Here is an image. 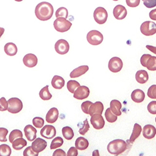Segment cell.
<instances>
[{
    "label": "cell",
    "mask_w": 156,
    "mask_h": 156,
    "mask_svg": "<svg viewBox=\"0 0 156 156\" xmlns=\"http://www.w3.org/2000/svg\"><path fill=\"white\" fill-rule=\"evenodd\" d=\"M54 13V8L52 5L48 2H41L39 3L35 8L36 18L41 21L50 20Z\"/></svg>",
    "instance_id": "obj_1"
},
{
    "label": "cell",
    "mask_w": 156,
    "mask_h": 156,
    "mask_svg": "<svg viewBox=\"0 0 156 156\" xmlns=\"http://www.w3.org/2000/svg\"><path fill=\"white\" fill-rule=\"evenodd\" d=\"M127 148L126 141L122 139H115L110 142L108 145V152L115 155H118L124 152Z\"/></svg>",
    "instance_id": "obj_2"
},
{
    "label": "cell",
    "mask_w": 156,
    "mask_h": 156,
    "mask_svg": "<svg viewBox=\"0 0 156 156\" xmlns=\"http://www.w3.org/2000/svg\"><path fill=\"white\" fill-rule=\"evenodd\" d=\"M53 25L55 29L57 31L60 33H64L70 30L72 23L66 18L60 17L56 18V20H55Z\"/></svg>",
    "instance_id": "obj_3"
},
{
    "label": "cell",
    "mask_w": 156,
    "mask_h": 156,
    "mask_svg": "<svg viewBox=\"0 0 156 156\" xmlns=\"http://www.w3.org/2000/svg\"><path fill=\"white\" fill-rule=\"evenodd\" d=\"M103 35L98 30L90 31L87 34V40L88 43L93 46L99 45L103 41Z\"/></svg>",
    "instance_id": "obj_4"
},
{
    "label": "cell",
    "mask_w": 156,
    "mask_h": 156,
    "mask_svg": "<svg viewBox=\"0 0 156 156\" xmlns=\"http://www.w3.org/2000/svg\"><path fill=\"white\" fill-rule=\"evenodd\" d=\"M8 111L11 114H17L20 112L23 108V105L21 100L17 98H10L8 101Z\"/></svg>",
    "instance_id": "obj_5"
},
{
    "label": "cell",
    "mask_w": 156,
    "mask_h": 156,
    "mask_svg": "<svg viewBox=\"0 0 156 156\" xmlns=\"http://www.w3.org/2000/svg\"><path fill=\"white\" fill-rule=\"evenodd\" d=\"M140 30L143 35L152 36L156 33V24L153 21H145L141 24Z\"/></svg>",
    "instance_id": "obj_6"
},
{
    "label": "cell",
    "mask_w": 156,
    "mask_h": 156,
    "mask_svg": "<svg viewBox=\"0 0 156 156\" xmlns=\"http://www.w3.org/2000/svg\"><path fill=\"white\" fill-rule=\"evenodd\" d=\"M94 18L95 21L99 24H105L108 17V12L102 7H98L94 12Z\"/></svg>",
    "instance_id": "obj_7"
},
{
    "label": "cell",
    "mask_w": 156,
    "mask_h": 156,
    "mask_svg": "<svg viewBox=\"0 0 156 156\" xmlns=\"http://www.w3.org/2000/svg\"><path fill=\"white\" fill-rule=\"evenodd\" d=\"M123 67V62L121 58L118 57L112 58L108 63V68L112 73L119 72Z\"/></svg>",
    "instance_id": "obj_8"
},
{
    "label": "cell",
    "mask_w": 156,
    "mask_h": 156,
    "mask_svg": "<svg viewBox=\"0 0 156 156\" xmlns=\"http://www.w3.org/2000/svg\"><path fill=\"white\" fill-rule=\"evenodd\" d=\"M89 94L90 90L87 86H80L76 89L73 97L77 100H83L87 98Z\"/></svg>",
    "instance_id": "obj_9"
},
{
    "label": "cell",
    "mask_w": 156,
    "mask_h": 156,
    "mask_svg": "<svg viewBox=\"0 0 156 156\" xmlns=\"http://www.w3.org/2000/svg\"><path fill=\"white\" fill-rule=\"evenodd\" d=\"M55 48L57 53L64 55L68 53L69 50V44L66 40L61 39L56 43Z\"/></svg>",
    "instance_id": "obj_10"
},
{
    "label": "cell",
    "mask_w": 156,
    "mask_h": 156,
    "mask_svg": "<svg viewBox=\"0 0 156 156\" xmlns=\"http://www.w3.org/2000/svg\"><path fill=\"white\" fill-rule=\"evenodd\" d=\"M90 121L93 127L96 130L101 129L105 127V121L104 120L102 114H93V115H91Z\"/></svg>",
    "instance_id": "obj_11"
},
{
    "label": "cell",
    "mask_w": 156,
    "mask_h": 156,
    "mask_svg": "<svg viewBox=\"0 0 156 156\" xmlns=\"http://www.w3.org/2000/svg\"><path fill=\"white\" fill-rule=\"evenodd\" d=\"M40 134L43 137L47 139H52L56 134V128L53 126L46 125L41 129Z\"/></svg>",
    "instance_id": "obj_12"
},
{
    "label": "cell",
    "mask_w": 156,
    "mask_h": 156,
    "mask_svg": "<svg viewBox=\"0 0 156 156\" xmlns=\"http://www.w3.org/2000/svg\"><path fill=\"white\" fill-rule=\"evenodd\" d=\"M47 144V142L45 140L41 138H36L32 142L31 147L35 152L40 153L46 148Z\"/></svg>",
    "instance_id": "obj_13"
},
{
    "label": "cell",
    "mask_w": 156,
    "mask_h": 156,
    "mask_svg": "<svg viewBox=\"0 0 156 156\" xmlns=\"http://www.w3.org/2000/svg\"><path fill=\"white\" fill-rule=\"evenodd\" d=\"M127 14V11L126 8L121 5H116L113 9V15L114 18L118 20H122L124 19Z\"/></svg>",
    "instance_id": "obj_14"
},
{
    "label": "cell",
    "mask_w": 156,
    "mask_h": 156,
    "mask_svg": "<svg viewBox=\"0 0 156 156\" xmlns=\"http://www.w3.org/2000/svg\"><path fill=\"white\" fill-rule=\"evenodd\" d=\"M23 61L27 67L33 68L36 66L37 64V58L36 55L30 53L24 56Z\"/></svg>",
    "instance_id": "obj_15"
},
{
    "label": "cell",
    "mask_w": 156,
    "mask_h": 156,
    "mask_svg": "<svg viewBox=\"0 0 156 156\" xmlns=\"http://www.w3.org/2000/svg\"><path fill=\"white\" fill-rule=\"evenodd\" d=\"M24 135L27 137V139L30 141L32 142L36 138V133L37 130L34 127H33L31 125H27L26 126L24 129Z\"/></svg>",
    "instance_id": "obj_16"
},
{
    "label": "cell",
    "mask_w": 156,
    "mask_h": 156,
    "mask_svg": "<svg viewBox=\"0 0 156 156\" xmlns=\"http://www.w3.org/2000/svg\"><path fill=\"white\" fill-rule=\"evenodd\" d=\"M142 134L143 136L147 139H153L156 135V129L154 126L147 124L143 128Z\"/></svg>",
    "instance_id": "obj_17"
},
{
    "label": "cell",
    "mask_w": 156,
    "mask_h": 156,
    "mask_svg": "<svg viewBox=\"0 0 156 156\" xmlns=\"http://www.w3.org/2000/svg\"><path fill=\"white\" fill-rule=\"evenodd\" d=\"M59 118V111L56 108H51L46 115V120L47 122L50 124L55 123Z\"/></svg>",
    "instance_id": "obj_18"
},
{
    "label": "cell",
    "mask_w": 156,
    "mask_h": 156,
    "mask_svg": "<svg viewBox=\"0 0 156 156\" xmlns=\"http://www.w3.org/2000/svg\"><path fill=\"white\" fill-rule=\"evenodd\" d=\"M104 110V106L103 104L100 102L98 101L94 103H93L90 106L89 108V114L91 116L94 114H102Z\"/></svg>",
    "instance_id": "obj_19"
},
{
    "label": "cell",
    "mask_w": 156,
    "mask_h": 156,
    "mask_svg": "<svg viewBox=\"0 0 156 156\" xmlns=\"http://www.w3.org/2000/svg\"><path fill=\"white\" fill-rule=\"evenodd\" d=\"M145 96L146 95L144 92L142 90L139 89L134 90L131 96L132 100L136 103H140L144 101Z\"/></svg>",
    "instance_id": "obj_20"
},
{
    "label": "cell",
    "mask_w": 156,
    "mask_h": 156,
    "mask_svg": "<svg viewBox=\"0 0 156 156\" xmlns=\"http://www.w3.org/2000/svg\"><path fill=\"white\" fill-rule=\"evenodd\" d=\"M122 108V104L121 102L116 99L112 100L110 102V109L111 111L116 115L119 116L121 115L122 112L121 109Z\"/></svg>",
    "instance_id": "obj_21"
},
{
    "label": "cell",
    "mask_w": 156,
    "mask_h": 156,
    "mask_svg": "<svg viewBox=\"0 0 156 156\" xmlns=\"http://www.w3.org/2000/svg\"><path fill=\"white\" fill-rule=\"evenodd\" d=\"M149 80V75L145 70H139L136 74V80L140 84H145Z\"/></svg>",
    "instance_id": "obj_22"
},
{
    "label": "cell",
    "mask_w": 156,
    "mask_h": 156,
    "mask_svg": "<svg viewBox=\"0 0 156 156\" xmlns=\"http://www.w3.org/2000/svg\"><path fill=\"white\" fill-rule=\"evenodd\" d=\"M4 51L7 55L9 56H13L17 53L18 48L13 43H8L5 45Z\"/></svg>",
    "instance_id": "obj_23"
},
{
    "label": "cell",
    "mask_w": 156,
    "mask_h": 156,
    "mask_svg": "<svg viewBox=\"0 0 156 156\" xmlns=\"http://www.w3.org/2000/svg\"><path fill=\"white\" fill-rule=\"evenodd\" d=\"M89 70V66L86 65H83L76 69H74L71 73L70 77L71 78H76L84 74Z\"/></svg>",
    "instance_id": "obj_24"
},
{
    "label": "cell",
    "mask_w": 156,
    "mask_h": 156,
    "mask_svg": "<svg viewBox=\"0 0 156 156\" xmlns=\"http://www.w3.org/2000/svg\"><path fill=\"white\" fill-rule=\"evenodd\" d=\"M65 84V81L59 76H55L51 81V85L56 89H61Z\"/></svg>",
    "instance_id": "obj_25"
},
{
    "label": "cell",
    "mask_w": 156,
    "mask_h": 156,
    "mask_svg": "<svg viewBox=\"0 0 156 156\" xmlns=\"http://www.w3.org/2000/svg\"><path fill=\"white\" fill-rule=\"evenodd\" d=\"M142 130V129L141 126L136 123L134 125V128H133V133H132L131 136V137H130V139H129L128 142L129 143H131V144H133V143H134V141L136 140V139H137L139 137V136L140 135Z\"/></svg>",
    "instance_id": "obj_26"
},
{
    "label": "cell",
    "mask_w": 156,
    "mask_h": 156,
    "mask_svg": "<svg viewBox=\"0 0 156 156\" xmlns=\"http://www.w3.org/2000/svg\"><path fill=\"white\" fill-rule=\"evenodd\" d=\"M75 146L78 150L84 151L88 147L89 142L84 137H80L75 141Z\"/></svg>",
    "instance_id": "obj_27"
},
{
    "label": "cell",
    "mask_w": 156,
    "mask_h": 156,
    "mask_svg": "<svg viewBox=\"0 0 156 156\" xmlns=\"http://www.w3.org/2000/svg\"><path fill=\"white\" fill-rule=\"evenodd\" d=\"M27 145V142L23 137L16 139L12 143V146L15 150L20 151Z\"/></svg>",
    "instance_id": "obj_28"
},
{
    "label": "cell",
    "mask_w": 156,
    "mask_h": 156,
    "mask_svg": "<svg viewBox=\"0 0 156 156\" xmlns=\"http://www.w3.org/2000/svg\"><path fill=\"white\" fill-rule=\"evenodd\" d=\"M39 95H40V97L41 98V99L42 100L48 101V100L51 99L52 98V95L49 92V86L47 85L45 87H44L43 88H42L40 90Z\"/></svg>",
    "instance_id": "obj_29"
},
{
    "label": "cell",
    "mask_w": 156,
    "mask_h": 156,
    "mask_svg": "<svg viewBox=\"0 0 156 156\" xmlns=\"http://www.w3.org/2000/svg\"><path fill=\"white\" fill-rule=\"evenodd\" d=\"M62 134L63 137L68 140H71L74 136L73 129L69 126L64 127L62 129Z\"/></svg>",
    "instance_id": "obj_30"
},
{
    "label": "cell",
    "mask_w": 156,
    "mask_h": 156,
    "mask_svg": "<svg viewBox=\"0 0 156 156\" xmlns=\"http://www.w3.org/2000/svg\"><path fill=\"white\" fill-rule=\"evenodd\" d=\"M146 68L151 71H156V56H151L149 58L146 63Z\"/></svg>",
    "instance_id": "obj_31"
},
{
    "label": "cell",
    "mask_w": 156,
    "mask_h": 156,
    "mask_svg": "<svg viewBox=\"0 0 156 156\" xmlns=\"http://www.w3.org/2000/svg\"><path fill=\"white\" fill-rule=\"evenodd\" d=\"M105 117H106V121L111 123H113L115 122L117 119H118V115L113 114V112L111 111L110 108H108L106 109L105 112Z\"/></svg>",
    "instance_id": "obj_32"
},
{
    "label": "cell",
    "mask_w": 156,
    "mask_h": 156,
    "mask_svg": "<svg viewBox=\"0 0 156 156\" xmlns=\"http://www.w3.org/2000/svg\"><path fill=\"white\" fill-rule=\"evenodd\" d=\"M23 133L20 130L15 129L13 131H12L9 134V142L12 144V142H13L16 139L19 137H23Z\"/></svg>",
    "instance_id": "obj_33"
},
{
    "label": "cell",
    "mask_w": 156,
    "mask_h": 156,
    "mask_svg": "<svg viewBox=\"0 0 156 156\" xmlns=\"http://www.w3.org/2000/svg\"><path fill=\"white\" fill-rule=\"evenodd\" d=\"M64 143V140L61 137H55L51 142V144L50 146L51 149H55L62 146Z\"/></svg>",
    "instance_id": "obj_34"
},
{
    "label": "cell",
    "mask_w": 156,
    "mask_h": 156,
    "mask_svg": "<svg viewBox=\"0 0 156 156\" xmlns=\"http://www.w3.org/2000/svg\"><path fill=\"white\" fill-rule=\"evenodd\" d=\"M80 86V84L76 81L70 80L67 83V88L71 93L74 94L76 89Z\"/></svg>",
    "instance_id": "obj_35"
},
{
    "label": "cell",
    "mask_w": 156,
    "mask_h": 156,
    "mask_svg": "<svg viewBox=\"0 0 156 156\" xmlns=\"http://www.w3.org/2000/svg\"><path fill=\"white\" fill-rule=\"evenodd\" d=\"M11 154V147L7 144L0 145V156H10Z\"/></svg>",
    "instance_id": "obj_36"
},
{
    "label": "cell",
    "mask_w": 156,
    "mask_h": 156,
    "mask_svg": "<svg viewBox=\"0 0 156 156\" xmlns=\"http://www.w3.org/2000/svg\"><path fill=\"white\" fill-rule=\"evenodd\" d=\"M55 15L56 18L62 17L66 19L68 17V11L66 8L61 7L57 9Z\"/></svg>",
    "instance_id": "obj_37"
},
{
    "label": "cell",
    "mask_w": 156,
    "mask_h": 156,
    "mask_svg": "<svg viewBox=\"0 0 156 156\" xmlns=\"http://www.w3.org/2000/svg\"><path fill=\"white\" fill-rule=\"evenodd\" d=\"M33 124L36 128H42L44 125V120L40 117H35L33 119Z\"/></svg>",
    "instance_id": "obj_38"
},
{
    "label": "cell",
    "mask_w": 156,
    "mask_h": 156,
    "mask_svg": "<svg viewBox=\"0 0 156 156\" xmlns=\"http://www.w3.org/2000/svg\"><path fill=\"white\" fill-rule=\"evenodd\" d=\"M147 96L151 99H156V84H153L149 88Z\"/></svg>",
    "instance_id": "obj_39"
},
{
    "label": "cell",
    "mask_w": 156,
    "mask_h": 156,
    "mask_svg": "<svg viewBox=\"0 0 156 156\" xmlns=\"http://www.w3.org/2000/svg\"><path fill=\"white\" fill-rule=\"evenodd\" d=\"M89 122L87 120V119L86 120H84V121L83 122V126L79 130V133L81 135H83V136H84L86 133L89 131Z\"/></svg>",
    "instance_id": "obj_40"
},
{
    "label": "cell",
    "mask_w": 156,
    "mask_h": 156,
    "mask_svg": "<svg viewBox=\"0 0 156 156\" xmlns=\"http://www.w3.org/2000/svg\"><path fill=\"white\" fill-rule=\"evenodd\" d=\"M8 133V130L4 127H0V141L6 142V136Z\"/></svg>",
    "instance_id": "obj_41"
},
{
    "label": "cell",
    "mask_w": 156,
    "mask_h": 156,
    "mask_svg": "<svg viewBox=\"0 0 156 156\" xmlns=\"http://www.w3.org/2000/svg\"><path fill=\"white\" fill-rule=\"evenodd\" d=\"M147 110L151 114H156V101H152L149 103L147 106Z\"/></svg>",
    "instance_id": "obj_42"
},
{
    "label": "cell",
    "mask_w": 156,
    "mask_h": 156,
    "mask_svg": "<svg viewBox=\"0 0 156 156\" xmlns=\"http://www.w3.org/2000/svg\"><path fill=\"white\" fill-rule=\"evenodd\" d=\"M8 108V102L6 99L3 97L0 99V111H7Z\"/></svg>",
    "instance_id": "obj_43"
},
{
    "label": "cell",
    "mask_w": 156,
    "mask_h": 156,
    "mask_svg": "<svg viewBox=\"0 0 156 156\" xmlns=\"http://www.w3.org/2000/svg\"><path fill=\"white\" fill-rule=\"evenodd\" d=\"M93 104L92 102H90L89 101H84V102L82 103L81 105V109L83 112L86 114H89V108L90 106Z\"/></svg>",
    "instance_id": "obj_44"
},
{
    "label": "cell",
    "mask_w": 156,
    "mask_h": 156,
    "mask_svg": "<svg viewBox=\"0 0 156 156\" xmlns=\"http://www.w3.org/2000/svg\"><path fill=\"white\" fill-rule=\"evenodd\" d=\"M38 155H39V153L35 152L33 150L31 146L28 147L23 152L24 156H37Z\"/></svg>",
    "instance_id": "obj_45"
},
{
    "label": "cell",
    "mask_w": 156,
    "mask_h": 156,
    "mask_svg": "<svg viewBox=\"0 0 156 156\" xmlns=\"http://www.w3.org/2000/svg\"><path fill=\"white\" fill-rule=\"evenodd\" d=\"M143 3L147 8H152L156 6V0H142Z\"/></svg>",
    "instance_id": "obj_46"
},
{
    "label": "cell",
    "mask_w": 156,
    "mask_h": 156,
    "mask_svg": "<svg viewBox=\"0 0 156 156\" xmlns=\"http://www.w3.org/2000/svg\"><path fill=\"white\" fill-rule=\"evenodd\" d=\"M140 0H126V4L128 6L135 8L139 5Z\"/></svg>",
    "instance_id": "obj_47"
},
{
    "label": "cell",
    "mask_w": 156,
    "mask_h": 156,
    "mask_svg": "<svg viewBox=\"0 0 156 156\" xmlns=\"http://www.w3.org/2000/svg\"><path fill=\"white\" fill-rule=\"evenodd\" d=\"M151 56V55H149V54H144L141 56V58H140V63H141V65L143 67L146 68L147 61Z\"/></svg>",
    "instance_id": "obj_48"
},
{
    "label": "cell",
    "mask_w": 156,
    "mask_h": 156,
    "mask_svg": "<svg viewBox=\"0 0 156 156\" xmlns=\"http://www.w3.org/2000/svg\"><path fill=\"white\" fill-rule=\"evenodd\" d=\"M77 155H78V151H77V149L76 147H70V149H69L67 153L68 156H77Z\"/></svg>",
    "instance_id": "obj_49"
},
{
    "label": "cell",
    "mask_w": 156,
    "mask_h": 156,
    "mask_svg": "<svg viewBox=\"0 0 156 156\" xmlns=\"http://www.w3.org/2000/svg\"><path fill=\"white\" fill-rule=\"evenodd\" d=\"M53 156H66V155H67V154H66V152H65L62 149H59L56 150L53 152Z\"/></svg>",
    "instance_id": "obj_50"
},
{
    "label": "cell",
    "mask_w": 156,
    "mask_h": 156,
    "mask_svg": "<svg viewBox=\"0 0 156 156\" xmlns=\"http://www.w3.org/2000/svg\"><path fill=\"white\" fill-rule=\"evenodd\" d=\"M149 18L154 21H156V9H152L149 12Z\"/></svg>",
    "instance_id": "obj_51"
},
{
    "label": "cell",
    "mask_w": 156,
    "mask_h": 156,
    "mask_svg": "<svg viewBox=\"0 0 156 156\" xmlns=\"http://www.w3.org/2000/svg\"><path fill=\"white\" fill-rule=\"evenodd\" d=\"M146 48L148 49L150 51H151L152 53H153L154 54L156 55V47L151 46V45H147Z\"/></svg>",
    "instance_id": "obj_52"
},
{
    "label": "cell",
    "mask_w": 156,
    "mask_h": 156,
    "mask_svg": "<svg viewBox=\"0 0 156 156\" xmlns=\"http://www.w3.org/2000/svg\"><path fill=\"white\" fill-rule=\"evenodd\" d=\"M4 33H5V28L0 27V38H1V37L4 34Z\"/></svg>",
    "instance_id": "obj_53"
},
{
    "label": "cell",
    "mask_w": 156,
    "mask_h": 156,
    "mask_svg": "<svg viewBox=\"0 0 156 156\" xmlns=\"http://www.w3.org/2000/svg\"><path fill=\"white\" fill-rule=\"evenodd\" d=\"M93 156H94V155H98V156L100 155L98 150H95V151L93 152Z\"/></svg>",
    "instance_id": "obj_54"
},
{
    "label": "cell",
    "mask_w": 156,
    "mask_h": 156,
    "mask_svg": "<svg viewBox=\"0 0 156 156\" xmlns=\"http://www.w3.org/2000/svg\"><path fill=\"white\" fill-rule=\"evenodd\" d=\"M15 1L18 2H22V1H23V0H15Z\"/></svg>",
    "instance_id": "obj_55"
},
{
    "label": "cell",
    "mask_w": 156,
    "mask_h": 156,
    "mask_svg": "<svg viewBox=\"0 0 156 156\" xmlns=\"http://www.w3.org/2000/svg\"><path fill=\"white\" fill-rule=\"evenodd\" d=\"M113 1H114V2H117V1H119V0H113Z\"/></svg>",
    "instance_id": "obj_56"
},
{
    "label": "cell",
    "mask_w": 156,
    "mask_h": 156,
    "mask_svg": "<svg viewBox=\"0 0 156 156\" xmlns=\"http://www.w3.org/2000/svg\"><path fill=\"white\" fill-rule=\"evenodd\" d=\"M155 122H156V118H155Z\"/></svg>",
    "instance_id": "obj_57"
}]
</instances>
